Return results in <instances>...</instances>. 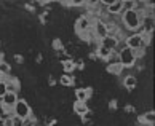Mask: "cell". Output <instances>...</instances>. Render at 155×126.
<instances>
[{"label": "cell", "instance_id": "cell-21", "mask_svg": "<svg viewBox=\"0 0 155 126\" xmlns=\"http://www.w3.org/2000/svg\"><path fill=\"white\" fill-rule=\"evenodd\" d=\"M22 126H37V118L34 115H31L29 118L22 120Z\"/></svg>", "mask_w": 155, "mask_h": 126}, {"label": "cell", "instance_id": "cell-7", "mask_svg": "<svg viewBox=\"0 0 155 126\" xmlns=\"http://www.w3.org/2000/svg\"><path fill=\"white\" fill-rule=\"evenodd\" d=\"M93 96V88L91 86H78L74 91V99L77 102H88Z\"/></svg>", "mask_w": 155, "mask_h": 126}, {"label": "cell", "instance_id": "cell-20", "mask_svg": "<svg viewBox=\"0 0 155 126\" xmlns=\"http://www.w3.org/2000/svg\"><path fill=\"white\" fill-rule=\"evenodd\" d=\"M117 101H118L117 97H112V99L107 101V107H109V110H110V112L117 110V107H118V102H117Z\"/></svg>", "mask_w": 155, "mask_h": 126}, {"label": "cell", "instance_id": "cell-12", "mask_svg": "<svg viewBox=\"0 0 155 126\" xmlns=\"http://www.w3.org/2000/svg\"><path fill=\"white\" fill-rule=\"evenodd\" d=\"M59 66H61V70L62 73H74L75 70V62H74V58H64L59 61Z\"/></svg>", "mask_w": 155, "mask_h": 126}, {"label": "cell", "instance_id": "cell-19", "mask_svg": "<svg viewBox=\"0 0 155 126\" xmlns=\"http://www.w3.org/2000/svg\"><path fill=\"white\" fill-rule=\"evenodd\" d=\"M106 64H120V62H118V54L115 53V51H112L110 56L106 59Z\"/></svg>", "mask_w": 155, "mask_h": 126}, {"label": "cell", "instance_id": "cell-25", "mask_svg": "<svg viewBox=\"0 0 155 126\" xmlns=\"http://www.w3.org/2000/svg\"><path fill=\"white\" fill-rule=\"evenodd\" d=\"M13 126H22V120L16 118V117L13 115Z\"/></svg>", "mask_w": 155, "mask_h": 126}, {"label": "cell", "instance_id": "cell-1", "mask_svg": "<svg viewBox=\"0 0 155 126\" xmlns=\"http://www.w3.org/2000/svg\"><path fill=\"white\" fill-rule=\"evenodd\" d=\"M120 26L125 32H131L134 34L141 26V15L137 11L131 10V11H123L120 15Z\"/></svg>", "mask_w": 155, "mask_h": 126}, {"label": "cell", "instance_id": "cell-3", "mask_svg": "<svg viewBox=\"0 0 155 126\" xmlns=\"http://www.w3.org/2000/svg\"><path fill=\"white\" fill-rule=\"evenodd\" d=\"M118 62L122 64L123 69H133L134 67V62H136V58L133 54V50H130L128 47H125L118 51Z\"/></svg>", "mask_w": 155, "mask_h": 126}, {"label": "cell", "instance_id": "cell-29", "mask_svg": "<svg viewBox=\"0 0 155 126\" xmlns=\"http://www.w3.org/2000/svg\"><path fill=\"white\" fill-rule=\"evenodd\" d=\"M3 61V56H2V53H0V62H2Z\"/></svg>", "mask_w": 155, "mask_h": 126}, {"label": "cell", "instance_id": "cell-6", "mask_svg": "<svg viewBox=\"0 0 155 126\" xmlns=\"http://www.w3.org/2000/svg\"><path fill=\"white\" fill-rule=\"evenodd\" d=\"M91 31H93V35L96 40H102L104 37H107V24L102 19H94Z\"/></svg>", "mask_w": 155, "mask_h": 126}, {"label": "cell", "instance_id": "cell-9", "mask_svg": "<svg viewBox=\"0 0 155 126\" xmlns=\"http://www.w3.org/2000/svg\"><path fill=\"white\" fill-rule=\"evenodd\" d=\"M122 86L126 91H134L137 88V78L134 73H128V75H122Z\"/></svg>", "mask_w": 155, "mask_h": 126}, {"label": "cell", "instance_id": "cell-8", "mask_svg": "<svg viewBox=\"0 0 155 126\" xmlns=\"http://www.w3.org/2000/svg\"><path fill=\"white\" fill-rule=\"evenodd\" d=\"M137 123L141 126H155V112L146 110L144 113L137 115Z\"/></svg>", "mask_w": 155, "mask_h": 126}, {"label": "cell", "instance_id": "cell-22", "mask_svg": "<svg viewBox=\"0 0 155 126\" xmlns=\"http://www.w3.org/2000/svg\"><path fill=\"white\" fill-rule=\"evenodd\" d=\"M123 112L126 113V115H133V113H136V107L133 104H125L123 105Z\"/></svg>", "mask_w": 155, "mask_h": 126}, {"label": "cell", "instance_id": "cell-28", "mask_svg": "<svg viewBox=\"0 0 155 126\" xmlns=\"http://www.w3.org/2000/svg\"><path fill=\"white\" fill-rule=\"evenodd\" d=\"M0 126H5V124H3V118H2V117H0Z\"/></svg>", "mask_w": 155, "mask_h": 126}, {"label": "cell", "instance_id": "cell-13", "mask_svg": "<svg viewBox=\"0 0 155 126\" xmlns=\"http://www.w3.org/2000/svg\"><path fill=\"white\" fill-rule=\"evenodd\" d=\"M58 83L62 88H72L75 85V78H74L72 73H61L58 78Z\"/></svg>", "mask_w": 155, "mask_h": 126}, {"label": "cell", "instance_id": "cell-5", "mask_svg": "<svg viewBox=\"0 0 155 126\" xmlns=\"http://www.w3.org/2000/svg\"><path fill=\"white\" fill-rule=\"evenodd\" d=\"M91 26H93V19L87 15H80L78 18L74 21V31H75V34L91 31Z\"/></svg>", "mask_w": 155, "mask_h": 126}, {"label": "cell", "instance_id": "cell-10", "mask_svg": "<svg viewBox=\"0 0 155 126\" xmlns=\"http://www.w3.org/2000/svg\"><path fill=\"white\" fill-rule=\"evenodd\" d=\"M123 11V0H114L106 7V13L110 16H120Z\"/></svg>", "mask_w": 155, "mask_h": 126}, {"label": "cell", "instance_id": "cell-23", "mask_svg": "<svg viewBox=\"0 0 155 126\" xmlns=\"http://www.w3.org/2000/svg\"><path fill=\"white\" fill-rule=\"evenodd\" d=\"M7 93H8L7 91V83H5V80H3V82H0V99H2Z\"/></svg>", "mask_w": 155, "mask_h": 126}, {"label": "cell", "instance_id": "cell-15", "mask_svg": "<svg viewBox=\"0 0 155 126\" xmlns=\"http://www.w3.org/2000/svg\"><path fill=\"white\" fill-rule=\"evenodd\" d=\"M106 70H107L109 75H112V77H122V75H123V67H122V64H107Z\"/></svg>", "mask_w": 155, "mask_h": 126}, {"label": "cell", "instance_id": "cell-2", "mask_svg": "<svg viewBox=\"0 0 155 126\" xmlns=\"http://www.w3.org/2000/svg\"><path fill=\"white\" fill-rule=\"evenodd\" d=\"M13 115L19 120H26L32 115V108H31V104L27 102L24 97H19L16 101V104L13 107Z\"/></svg>", "mask_w": 155, "mask_h": 126}, {"label": "cell", "instance_id": "cell-16", "mask_svg": "<svg viewBox=\"0 0 155 126\" xmlns=\"http://www.w3.org/2000/svg\"><path fill=\"white\" fill-rule=\"evenodd\" d=\"M0 75H2L3 78H7V77L11 75V66H10V62H7L5 59L0 62Z\"/></svg>", "mask_w": 155, "mask_h": 126}, {"label": "cell", "instance_id": "cell-11", "mask_svg": "<svg viewBox=\"0 0 155 126\" xmlns=\"http://www.w3.org/2000/svg\"><path fill=\"white\" fill-rule=\"evenodd\" d=\"M91 108L88 105V102H77V101H74V104H72V112H74V115H77V117H82L85 115L87 112H90Z\"/></svg>", "mask_w": 155, "mask_h": 126}, {"label": "cell", "instance_id": "cell-26", "mask_svg": "<svg viewBox=\"0 0 155 126\" xmlns=\"http://www.w3.org/2000/svg\"><path fill=\"white\" fill-rule=\"evenodd\" d=\"M15 61L18 62V64H22V58H21V56H18V54L15 56Z\"/></svg>", "mask_w": 155, "mask_h": 126}, {"label": "cell", "instance_id": "cell-24", "mask_svg": "<svg viewBox=\"0 0 155 126\" xmlns=\"http://www.w3.org/2000/svg\"><path fill=\"white\" fill-rule=\"evenodd\" d=\"M3 124L5 126H13V115H11V117H5L3 118Z\"/></svg>", "mask_w": 155, "mask_h": 126}, {"label": "cell", "instance_id": "cell-14", "mask_svg": "<svg viewBox=\"0 0 155 126\" xmlns=\"http://www.w3.org/2000/svg\"><path fill=\"white\" fill-rule=\"evenodd\" d=\"M99 45H101V47H104V48H107V50H110V51H115L117 47H118V40L115 37H109L107 35L102 40H99Z\"/></svg>", "mask_w": 155, "mask_h": 126}, {"label": "cell", "instance_id": "cell-27", "mask_svg": "<svg viewBox=\"0 0 155 126\" xmlns=\"http://www.w3.org/2000/svg\"><path fill=\"white\" fill-rule=\"evenodd\" d=\"M2 48H3V42L0 40V53H2Z\"/></svg>", "mask_w": 155, "mask_h": 126}, {"label": "cell", "instance_id": "cell-17", "mask_svg": "<svg viewBox=\"0 0 155 126\" xmlns=\"http://www.w3.org/2000/svg\"><path fill=\"white\" fill-rule=\"evenodd\" d=\"M91 121H93V112H91V110L80 117V123H82V124H90Z\"/></svg>", "mask_w": 155, "mask_h": 126}, {"label": "cell", "instance_id": "cell-30", "mask_svg": "<svg viewBox=\"0 0 155 126\" xmlns=\"http://www.w3.org/2000/svg\"><path fill=\"white\" fill-rule=\"evenodd\" d=\"M0 82H3V77L2 75H0Z\"/></svg>", "mask_w": 155, "mask_h": 126}, {"label": "cell", "instance_id": "cell-4", "mask_svg": "<svg viewBox=\"0 0 155 126\" xmlns=\"http://www.w3.org/2000/svg\"><path fill=\"white\" fill-rule=\"evenodd\" d=\"M125 45L130 50H137V48H147L146 42H144V34H130L125 38Z\"/></svg>", "mask_w": 155, "mask_h": 126}, {"label": "cell", "instance_id": "cell-18", "mask_svg": "<svg viewBox=\"0 0 155 126\" xmlns=\"http://www.w3.org/2000/svg\"><path fill=\"white\" fill-rule=\"evenodd\" d=\"M134 3H136V0H123V11L134 10ZM123 11H122V13H123Z\"/></svg>", "mask_w": 155, "mask_h": 126}]
</instances>
